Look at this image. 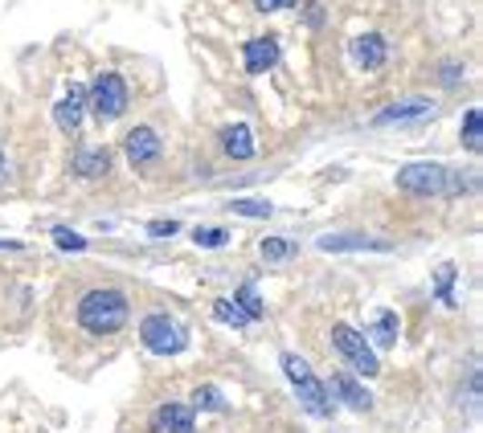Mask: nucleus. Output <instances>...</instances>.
Masks as SVG:
<instances>
[{
	"label": "nucleus",
	"mask_w": 483,
	"mask_h": 433,
	"mask_svg": "<svg viewBox=\"0 0 483 433\" xmlns=\"http://www.w3.org/2000/svg\"><path fill=\"white\" fill-rule=\"evenodd\" d=\"M332 348L340 351V359L352 368V372L368 376V380H373V376L381 372V359H377L373 343H368V340H365V331H357V327L336 323V327H332Z\"/></svg>",
	"instance_id": "nucleus-4"
},
{
	"label": "nucleus",
	"mask_w": 483,
	"mask_h": 433,
	"mask_svg": "<svg viewBox=\"0 0 483 433\" xmlns=\"http://www.w3.org/2000/svg\"><path fill=\"white\" fill-rule=\"evenodd\" d=\"M229 212H234V217L262 221V217H270V212H275V204H270V201H234V204H229Z\"/></svg>",
	"instance_id": "nucleus-22"
},
{
	"label": "nucleus",
	"mask_w": 483,
	"mask_h": 433,
	"mask_svg": "<svg viewBox=\"0 0 483 433\" xmlns=\"http://www.w3.org/2000/svg\"><path fill=\"white\" fill-rule=\"evenodd\" d=\"M123 152H127L131 168H147V163L160 160L164 143H160V135H156L152 127H131L127 139H123Z\"/></svg>",
	"instance_id": "nucleus-8"
},
{
	"label": "nucleus",
	"mask_w": 483,
	"mask_h": 433,
	"mask_svg": "<svg viewBox=\"0 0 483 433\" xmlns=\"http://www.w3.org/2000/svg\"><path fill=\"white\" fill-rule=\"evenodd\" d=\"M139 340L156 356H180L188 348V327L176 315H168V310H147L139 319Z\"/></svg>",
	"instance_id": "nucleus-3"
},
{
	"label": "nucleus",
	"mask_w": 483,
	"mask_h": 433,
	"mask_svg": "<svg viewBox=\"0 0 483 433\" xmlns=\"http://www.w3.org/2000/svg\"><path fill=\"white\" fill-rule=\"evenodd\" d=\"M278 62V41L275 37H254L242 45V65L246 74H267Z\"/></svg>",
	"instance_id": "nucleus-13"
},
{
	"label": "nucleus",
	"mask_w": 483,
	"mask_h": 433,
	"mask_svg": "<svg viewBox=\"0 0 483 433\" xmlns=\"http://www.w3.org/2000/svg\"><path fill=\"white\" fill-rule=\"evenodd\" d=\"M319 250L340 253V250H385V245L373 241V237H360V233H327V237H319Z\"/></svg>",
	"instance_id": "nucleus-16"
},
{
	"label": "nucleus",
	"mask_w": 483,
	"mask_h": 433,
	"mask_svg": "<svg viewBox=\"0 0 483 433\" xmlns=\"http://www.w3.org/2000/svg\"><path fill=\"white\" fill-rule=\"evenodd\" d=\"M221 155L226 160H250L254 155V135L246 123H234V127L221 131Z\"/></svg>",
	"instance_id": "nucleus-15"
},
{
	"label": "nucleus",
	"mask_w": 483,
	"mask_h": 433,
	"mask_svg": "<svg viewBox=\"0 0 483 433\" xmlns=\"http://www.w3.org/2000/svg\"><path fill=\"white\" fill-rule=\"evenodd\" d=\"M188 408H193V413H226V397H221L213 384H201V389L193 392V400H188Z\"/></svg>",
	"instance_id": "nucleus-19"
},
{
	"label": "nucleus",
	"mask_w": 483,
	"mask_h": 433,
	"mask_svg": "<svg viewBox=\"0 0 483 433\" xmlns=\"http://www.w3.org/2000/svg\"><path fill=\"white\" fill-rule=\"evenodd\" d=\"M147 233H152V237H176L180 233V221H152V225H147Z\"/></svg>",
	"instance_id": "nucleus-27"
},
{
	"label": "nucleus",
	"mask_w": 483,
	"mask_h": 433,
	"mask_svg": "<svg viewBox=\"0 0 483 433\" xmlns=\"http://www.w3.org/2000/svg\"><path fill=\"white\" fill-rule=\"evenodd\" d=\"M365 340L377 343V348H389V343L397 340V315H393V310H377V323H373V331H368Z\"/></svg>",
	"instance_id": "nucleus-18"
},
{
	"label": "nucleus",
	"mask_w": 483,
	"mask_h": 433,
	"mask_svg": "<svg viewBox=\"0 0 483 433\" xmlns=\"http://www.w3.org/2000/svg\"><path fill=\"white\" fill-rule=\"evenodd\" d=\"M70 172L78 180H103L106 172H111V152H106V147H78V152H74V160H70Z\"/></svg>",
	"instance_id": "nucleus-11"
},
{
	"label": "nucleus",
	"mask_w": 483,
	"mask_h": 433,
	"mask_svg": "<svg viewBox=\"0 0 483 433\" xmlns=\"http://www.w3.org/2000/svg\"><path fill=\"white\" fill-rule=\"evenodd\" d=\"M455 261H442L438 270H434V294H438L447 307H455Z\"/></svg>",
	"instance_id": "nucleus-20"
},
{
	"label": "nucleus",
	"mask_w": 483,
	"mask_h": 433,
	"mask_svg": "<svg viewBox=\"0 0 483 433\" xmlns=\"http://www.w3.org/2000/svg\"><path fill=\"white\" fill-rule=\"evenodd\" d=\"M193 241L201 245V250H221V245L229 241L226 229H193Z\"/></svg>",
	"instance_id": "nucleus-26"
},
{
	"label": "nucleus",
	"mask_w": 483,
	"mask_h": 433,
	"mask_svg": "<svg viewBox=\"0 0 483 433\" xmlns=\"http://www.w3.org/2000/svg\"><path fill=\"white\" fill-rule=\"evenodd\" d=\"M324 389H327V397H332V400H344V405L357 408V413H368V408H373V392H368L365 384H360L357 376H348V372H332L324 380Z\"/></svg>",
	"instance_id": "nucleus-7"
},
{
	"label": "nucleus",
	"mask_w": 483,
	"mask_h": 433,
	"mask_svg": "<svg viewBox=\"0 0 483 433\" xmlns=\"http://www.w3.org/2000/svg\"><path fill=\"white\" fill-rule=\"evenodd\" d=\"M0 163H5V152H0Z\"/></svg>",
	"instance_id": "nucleus-31"
},
{
	"label": "nucleus",
	"mask_w": 483,
	"mask_h": 433,
	"mask_svg": "<svg viewBox=\"0 0 483 433\" xmlns=\"http://www.w3.org/2000/svg\"><path fill=\"white\" fill-rule=\"evenodd\" d=\"M74 319H78V327L86 335H115L127 327L131 302H127V294L115 290V286H95V290H86L78 299Z\"/></svg>",
	"instance_id": "nucleus-1"
},
{
	"label": "nucleus",
	"mask_w": 483,
	"mask_h": 433,
	"mask_svg": "<svg viewBox=\"0 0 483 433\" xmlns=\"http://www.w3.org/2000/svg\"><path fill=\"white\" fill-rule=\"evenodd\" d=\"M283 372H287V380H291V389H295V397H299V405L307 408L311 417H332V413H336V400L327 397L324 380L311 372V364H307L303 356H295V351H283Z\"/></svg>",
	"instance_id": "nucleus-2"
},
{
	"label": "nucleus",
	"mask_w": 483,
	"mask_h": 433,
	"mask_svg": "<svg viewBox=\"0 0 483 433\" xmlns=\"http://www.w3.org/2000/svg\"><path fill=\"white\" fill-rule=\"evenodd\" d=\"M458 74H463L458 65H442V82H458Z\"/></svg>",
	"instance_id": "nucleus-29"
},
{
	"label": "nucleus",
	"mask_w": 483,
	"mask_h": 433,
	"mask_svg": "<svg viewBox=\"0 0 483 433\" xmlns=\"http://www.w3.org/2000/svg\"><path fill=\"white\" fill-rule=\"evenodd\" d=\"M430 114H434L430 98H401V103L385 106L373 123H377V127H393V123H418V119H430Z\"/></svg>",
	"instance_id": "nucleus-10"
},
{
	"label": "nucleus",
	"mask_w": 483,
	"mask_h": 433,
	"mask_svg": "<svg viewBox=\"0 0 483 433\" xmlns=\"http://www.w3.org/2000/svg\"><path fill=\"white\" fill-rule=\"evenodd\" d=\"M90 111L103 123L119 119V114L127 111V82H123V74H115V70L98 74L95 86H90Z\"/></svg>",
	"instance_id": "nucleus-5"
},
{
	"label": "nucleus",
	"mask_w": 483,
	"mask_h": 433,
	"mask_svg": "<svg viewBox=\"0 0 483 433\" xmlns=\"http://www.w3.org/2000/svg\"><path fill=\"white\" fill-rule=\"evenodd\" d=\"M196 413L180 400H164V405L152 408V433H193Z\"/></svg>",
	"instance_id": "nucleus-9"
},
{
	"label": "nucleus",
	"mask_w": 483,
	"mask_h": 433,
	"mask_svg": "<svg viewBox=\"0 0 483 433\" xmlns=\"http://www.w3.org/2000/svg\"><path fill=\"white\" fill-rule=\"evenodd\" d=\"M234 302L246 310V319H262V299H258V286L254 282H242V290H237Z\"/></svg>",
	"instance_id": "nucleus-23"
},
{
	"label": "nucleus",
	"mask_w": 483,
	"mask_h": 433,
	"mask_svg": "<svg viewBox=\"0 0 483 433\" xmlns=\"http://www.w3.org/2000/svg\"><path fill=\"white\" fill-rule=\"evenodd\" d=\"M463 139L471 152H483V123H479V111H467L463 119Z\"/></svg>",
	"instance_id": "nucleus-25"
},
{
	"label": "nucleus",
	"mask_w": 483,
	"mask_h": 433,
	"mask_svg": "<svg viewBox=\"0 0 483 433\" xmlns=\"http://www.w3.org/2000/svg\"><path fill=\"white\" fill-rule=\"evenodd\" d=\"M348 54H352V62H357L360 70H381L385 57H389V45H385L381 33H365V37H357L348 45Z\"/></svg>",
	"instance_id": "nucleus-12"
},
{
	"label": "nucleus",
	"mask_w": 483,
	"mask_h": 433,
	"mask_svg": "<svg viewBox=\"0 0 483 433\" xmlns=\"http://www.w3.org/2000/svg\"><path fill=\"white\" fill-rule=\"evenodd\" d=\"M295 250H299V245H295L291 237H267V241L258 245V258L267 261V266H283V261L295 258Z\"/></svg>",
	"instance_id": "nucleus-17"
},
{
	"label": "nucleus",
	"mask_w": 483,
	"mask_h": 433,
	"mask_svg": "<svg viewBox=\"0 0 483 433\" xmlns=\"http://www.w3.org/2000/svg\"><path fill=\"white\" fill-rule=\"evenodd\" d=\"M295 0H254V8L258 13H278V8H291Z\"/></svg>",
	"instance_id": "nucleus-28"
},
{
	"label": "nucleus",
	"mask_w": 483,
	"mask_h": 433,
	"mask_svg": "<svg viewBox=\"0 0 483 433\" xmlns=\"http://www.w3.org/2000/svg\"><path fill=\"white\" fill-rule=\"evenodd\" d=\"M0 250H21V241H0Z\"/></svg>",
	"instance_id": "nucleus-30"
},
{
	"label": "nucleus",
	"mask_w": 483,
	"mask_h": 433,
	"mask_svg": "<svg viewBox=\"0 0 483 433\" xmlns=\"http://www.w3.org/2000/svg\"><path fill=\"white\" fill-rule=\"evenodd\" d=\"M82 103H86V86H78V82H74L70 94H65L62 103L54 106V123H57V131L74 135V131L82 127Z\"/></svg>",
	"instance_id": "nucleus-14"
},
{
	"label": "nucleus",
	"mask_w": 483,
	"mask_h": 433,
	"mask_svg": "<svg viewBox=\"0 0 483 433\" xmlns=\"http://www.w3.org/2000/svg\"><path fill=\"white\" fill-rule=\"evenodd\" d=\"M54 245H57L62 253H82V250H86V237L74 233V229H65V225H57V229H54Z\"/></svg>",
	"instance_id": "nucleus-24"
},
{
	"label": "nucleus",
	"mask_w": 483,
	"mask_h": 433,
	"mask_svg": "<svg viewBox=\"0 0 483 433\" xmlns=\"http://www.w3.org/2000/svg\"><path fill=\"white\" fill-rule=\"evenodd\" d=\"M393 184L409 196H442L450 188V172L442 163H406Z\"/></svg>",
	"instance_id": "nucleus-6"
},
{
	"label": "nucleus",
	"mask_w": 483,
	"mask_h": 433,
	"mask_svg": "<svg viewBox=\"0 0 483 433\" xmlns=\"http://www.w3.org/2000/svg\"><path fill=\"white\" fill-rule=\"evenodd\" d=\"M213 315H217L221 323H229V327H246V323H250V319H246V310L237 307L234 299H217V302H213Z\"/></svg>",
	"instance_id": "nucleus-21"
}]
</instances>
